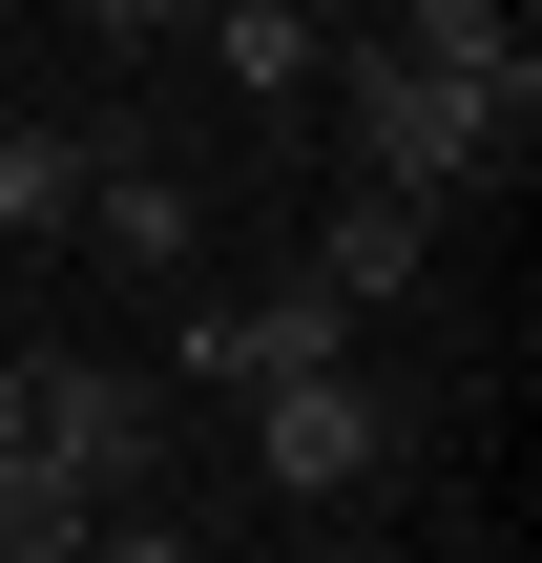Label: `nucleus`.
Listing matches in <instances>:
<instances>
[{
  "label": "nucleus",
  "mask_w": 542,
  "mask_h": 563,
  "mask_svg": "<svg viewBox=\"0 0 542 563\" xmlns=\"http://www.w3.org/2000/svg\"><path fill=\"white\" fill-rule=\"evenodd\" d=\"M313 84H334L355 167H376V188H418V209H439V188H501V167H522V125H542V42H501V63H418V42H376V21H355Z\"/></svg>",
  "instance_id": "1"
},
{
  "label": "nucleus",
  "mask_w": 542,
  "mask_h": 563,
  "mask_svg": "<svg viewBox=\"0 0 542 563\" xmlns=\"http://www.w3.org/2000/svg\"><path fill=\"white\" fill-rule=\"evenodd\" d=\"M21 439H42L84 501H125L146 439H167V376H125V355H21Z\"/></svg>",
  "instance_id": "2"
},
{
  "label": "nucleus",
  "mask_w": 542,
  "mask_h": 563,
  "mask_svg": "<svg viewBox=\"0 0 542 563\" xmlns=\"http://www.w3.org/2000/svg\"><path fill=\"white\" fill-rule=\"evenodd\" d=\"M251 460H272L292 501H355V481L397 460V397H376L355 355H334V376H272V397H251Z\"/></svg>",
  "instance_id": "3"
},
{
  "label": "nucleus",
  "mask_w": 542,
  "mask_h": 563,
  "mask_svg": "<svg viewBox=\"0 0 542 563\" xmlns=\"http://www.w3.org/2000/svg\"><path fill=\"white\" fill-rule=\"evenodd\" d=\"M334 334H355L334 292H230V313H188L167 355H188V376H230V397H272V376H334Z\"/></svg>",
  "instance_id": "4"
},
{
  "label": "nucleus",
  "mask_w": 542,
  "mask_h": 563,
  "mask_svg": "<svg viewBox=\"0 0 542 563\" xmlns=\"http://www.w3.org/2000/svg\"><path fill=\"white\" fill-rule=\"evenodd\" d=\"M418 230H439V209H418V188H376V167H355V188H334V209H313V272H292V292H334V313H376V292H418Z\"/></svg>",
  "instance_id": "5"
},
{
  "label": "nucleus",
  "mask_w": 542,
  "mask_h": 563,
  "mask_svg": "<svg viewBox=\"0 0 542 563\" xmlns=\"http://www.w3.org/2000/svg\"><path fill=\"white\" fill-rule=\"evenodd\" d=\"M84 230H104L125 272H188V251H209V188L146 167V146H84Z\"/></svg>",
  "instance_id": "6"
},
{
  "label": "nucleus",
  "mask_w": 542,
  "mask_h": 563,
  "mask_svg": "<svg viewBox=\"0 0 542 563\" xmlns=\"http://www.w3.org/2000/svg\"><path fill=\"white\" fill-rule=\"evenodd\" d=\"M188 42H209V63H230L251 104H313V63H334V42H313L292 0H188Z\"/></svg>",
  "instance_id": "7"
},
{
  "label": "nucleus",
  "mask_w": 542,
  "mask_h": 563,
  "mask_svg": "<svg viewBox=\"0 0 542 563\" xmlns=\"http://www.w3.org/2000/svg\"><path fill=\"white\" fill-rule=\"evenodd\" d=\"M84 146L104 125H0V230H84Z\"/></svg>",
  "instance_id": "8"
},
{
  "label": "nucleus",
  "mask_w": 542,
  "mask_h": 563,
  "mask_svg": "<svg viewBox=\"0 0 542 563\" xmlns=\"http://www.w3.org/2000/svg\"><path fill=\"white\" fill-rule=\"evenodd\" d=\"M84 522H104V501H84V481L21 439V460H0V563H84Z\"/></svg>",
  "instance_id": "9"
},
{
  "label": "nucleus",
  "mask_w": 542,
  "mask_h": 563,
  "mask_svg": "<svg viewBox=\"0 0 542 563\" xmlns=\"http://www.w3.org/2000/svg\"><path fill=\"white\" fill-rule=\"evenodd\" d=\"M376 42H418V63H501L522 0H376Z\"/></svg>",
  "instance_id": "10"
},
{
  "label": "nucleus",
  "mask_w": 542,
  "mask_h": 563,
  "mask_svg": "<svg viewBox=\"0 0 542 563\" xmlns=\"http://www.w3.org/2000/svg\"><path fill=\"white\" fill-rule=\"evenodd\" d=\"M167 21H188V0H84V42H167Z\"/></svg>",
  "instance_id": "11"
},
{
  "label": "nucleus",
  "mask_w": 542,
  "mask_h": 563,
  "mask_svg": "<svg viewBox=\"0 0 542 563\" xmlns=\"http://www.w3.org/2000/svg\"><path fill=\"white\" fill-rule=\"evenodd\" d=\"M292 21H313V42H355V21H376V0H292Z\"/></svg>",
  "instance_id": "12"
}]
</instances>
